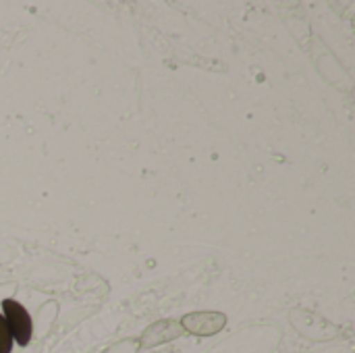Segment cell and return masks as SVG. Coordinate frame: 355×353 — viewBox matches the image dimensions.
<instances>
[{
	"instance_id": "cell-1",
	"label": "cell",
	"mask_w": 355,
	"mask_h": 353,
	"mask_svg": "<svg viewBox=\"0 0 355 353\" xmlns=\"http://www.w3.org/2000/svg\"><path fill=\"white\" fill-rule=\"evenodd\" d=\"M2 318L12 335V341L21 347H27L33 335V322L29 312L17 302V300H4L2 302Z\"/></svg>"
},
{
	"instance_id": "cell-2",
	"label": "cell",
	"mask_w": 355,
	"mask_h": 353,
	"mask_svg": "<svg viewBox=\"0 0 355 353\" xmlns=\"http://www.w3.org/2000/svg\"><path fill=\"white\" fill-rule=\"evenodd\" d=\"M183 333L196 337H212L218 335L227 327V316L223 312H191L181 318Z\"/></svg>"
},
{
	"instance_id": "cell-3",
	"label": "cell",
	"mask_w": 355,
	"mask_h": 353,
	"mask_svg": "<svg viewBox=\"0 0 355 353\" xmlns=\"http://www.w3.org/2000/svg\"><path fill=\"white\" fill-rule=\"evenodd\" d=\"M181 335H183V329H181L179 322H175V320H158V322H154L152 327L146 329V333L139 339V345L141 347H154V345H162V343H168L173 339H179Z\"/></svg>"
},
{
	"instance_id": "cell-4",
	"label": "cell",
	"mask_w": 355,
	"mask_h": 353,
	"mask_svg": "<svg viewBox=\"0 0 355 353\" xmlns=\"http://www.w3.org/2000/svg\"><path fill=\"white\" fill-rule=\"evenodd\" d=\"M12 335H10V331H8V327H6V322H4V318H2V314H0V353H10L12 352Z\"/></svg>"
}]
</instances>
